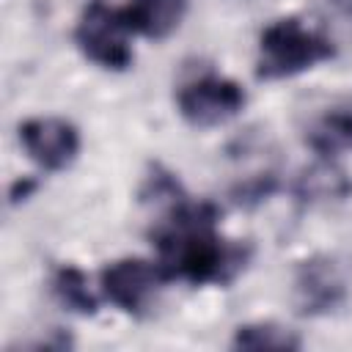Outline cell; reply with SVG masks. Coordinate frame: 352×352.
I'll list each match as a JSON object with an SVG mask.
<instances>
[{"label": "cell", "instance_id": "1", "mask_svg": "<svg viewBox=\"0 0 352 352\" xmlns=\"http://www.w3.org/2000/svg\"><path fill=\"white\" fill-rule=\"evenodd\" d=\"M220 209L212 201H190L187 192L165 204L148 231L157 264L170 280L190 286H228L250 261L248 242L226 239L217 228Z\"/></svg>", "mask_w": 352, "mask_h": 352}, {"label": "cell", "instance_id": "2", "mask_svg": "<svg viewBox=\"0 0 352 352\" xmlns=\"http://www.w3.org/2000/svg\"><path fill=\"white\" fill-rule=\"evenodd\" d=\"M336 55V44L305 28L297 16H283L270 22L258 36L256 77L258 80H286L297 77Z\"/></svg>", "mask_w": 352, "mask_h": 352}, {"label": "cell", "instance_id": "3", "mask_svg": "<svg viewBox=\"0 0 352 352\" xmlns=\"http://www.w3.org/2000/svg\"><path fill=\"white\" fill-rule=\"evenodd\" d=\"M132 25L124 8H113L102 0H94L82 8L74 25V44L77 50L107 72H126L135 60L132 52Z\"/></svg>", "mask_w": 352, "mask_h": 352}, {"label": "cell", "instance_id": "4", "mask_svg": "<svg viewBox=\"0 0 352 352\" xmlns=\"http://www.w3.org/2000/svg\"><path fill=\"white\" fill-rule=\"evenodd\" d=\"M245 102H248L245 88L236 80L214 72H206L176 91L179 116L195 129H212L228 124L242 113Z\"/></svg>", "mask_w": 352, "mask_h": 352}, {"label": "cell", "instance_id": "5", "mask_svg": "<svg viewBox=\"0 0 352 352\" xmlns=\"http://www.w3.org/2000/svg\"><path fill=\"white\" fill-rule=\"evenodd\" d=\"M168 283L157 261L126 256L104 264L99 270L102 297L129 316H143L154 300V294Z\"/></svg>", "mask_w": 352, "mask_h": 352}, {"label": "cell", "instance_id": "6", "mask_svg": "<svg viewBox=\"0 0 352 352\" xmlns=\"http://www.w3.org/2000/svg\"><path fill=\"white\" fill-rule=\"evenodd\" d=\"M19 143L25 154L50 173L66 170L80 154V132L60 116H36L19 124Z\"/></svg>", "mask_w": 352, "mask_h": 352}, {"label": "cell", "instance_id": "7", "mask_svg": "<svg viewBox=\"0 0 352 352\" xmlns=\"http://www.w3.org/2000/svg\"><path fill=\"white\" fill-rule=\"evenodd\" d=\"M346 302V280L327 256H311L294 272V305L302 316H327Z\"/></svg>", "mask_w": 352, "mask_h": 352}, {"label": "cell", "instance_id": "8", "mask_svg": "<svg viewBox=\"0 0 352 352\" xmlns=\"http://www.w3.org/2000/svg\"><path fill=\"white\" fill-rule=\"evenodd\" d=\"M292 192L302 206L341 204L352 198V179L330 157H319L316 162H311L308 168L297 173Z\"/></svg>", "mask_w": 352, "mask_h": 352}, {"label": "cell", "instance_id": "9", "mask_svg": "<svg viewBox=\"0 0 352 352\" xmlns=\"http://www.w3.org/2000/svg\"><path fill=\"white\" fill-rule=\"evenodd\" d=\"M305 143L316 157H338L352 151V96L322 107L305 126Z\"/></svg>", "mask_w": 352, "mask_h": 352}, {"label": "cell", "instance_id": "10", "mask_svg": "<svg viewBox=\"0 0 352 352\" xmlns=\"http://www.w3.org/2000/svg\"><path fill=\"white\" fill-rule=\"evenodd\" d=\"M187 0H132L124 14L135 33L162 41L168 38L184 19Z\"/></svg>", "mask_w": 352, "mask_h": 352}, {"label": "cell", "instance_id": "11", "mask_svg": "<svg viewBox=\"0 0 352 352\" xmlns=\"http://www.w3.org/2000/svg\"><path fill=\"white\" fill-rule=\"evenodd\" d=\"M52 294L58 297V302L80 316H94L99 311V300L94 297V292L88 289V278L82 270L72 267V264H60L52 272Z\"/></svg>", "mask_w": 352, "mask_h": 352}, {"label": "cell", "instance_id": "12", "mask_svg": "<svg viewBox=\"0 0 352 352\" xmlns=\"http://www.w3.org/2000/svg\"><path fill=\"white\" fill-rule=\"evenodd\" d=\"M234 346L242 349H300L302 338L275 322H250L234 330Z\"/></svg>", "mask_w": 352, "mask_h": 352}, {"label": "cell", "instance_id": "13", "mask_svg": "<svg viewBox=\"0 0 352 352\" xmlns=\"http://www.w3.org/2000/svg\"><path fill=\"white\" fill-rule=\"evenodd\" d=\"M275 190H278V179H275V173H258V176H248L245 182H239V184L231 190V195H234L236 204H242V206H253V204L267 201Z\"/></svg>", "mask_w": 352, "mask_h": 352}, {"label": "cell", "instance_id": "14", "mask_svg": "<svg viewBox=\"0 0 352 352\" xmlns=\"http://www.w3.org/2000/svg\"><path fill=\"white\" fill-rule=\"evenodd\" d=\"M330 3H333L344 16H352V0H330Z\"/></svg>", "mask_w": 352, "mask_h": 352}]
</instances>
